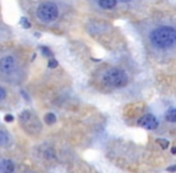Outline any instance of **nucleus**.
I'll return each mask as SVG.
<instances>
[{
  "label": "nucleus",
  "instance_id": "1",
  "mask_svg": "<svg viewBox=\"0 0 176 173\" xmlns=\"http://www.w3.org/2000/svg\"><path fill=\"white\" fill-rule=\"evenodd\" d=\"M150 40L157 48H171L176 44V30L171 27H159L151 33Z\"/></svg>",
  "mask_w": 176,
  "mask_h": 173
},
{
  "label": "nucleus",
  "instance_id": "2",
  "mask_svg": "<svg viewBox=\"0 0 176 173\" xmlns=\"http://www.w3.org/2000/svg\"><path fill=\"white\" fill-rule=\"evenodd\" d=\"M104 84L113 88H122L128 83V76L120 69H110L103 76Z\"/></svg>",
  "mask_w": 176,
  "mask_h": 173
},
{
  "label": "nucleus",
  "instance_id": "3",
  "mask_svg": "<svg viewBox=\"0 0 176 173\" xmlns=\"http://www.w3.org/2000/svg\"><path fill=\"white\" fill-rule=\"evenodd\" d=\"M36 16H37V18L40 19L41 22L51 23V22L55 21L58 18V16H59L58 6L55 5L54 2H49V1L42 2L40 6L37 7Z\"/></svg>",
  "mask_w": 176,
  "mask_h": 173
},
{
  "label": "nucleus",
  "instance_id": "4",
  "mask_svg": "<svg viewBox=\"0 0 176 173\" xmlns=\"http://www.w3.org/2000/svg\"><path fill=\"white\" fill-rule=\"evenodd\" d=\"M17 67V61L13 57L11 56H6V57L0 59V72L7 75L13 72Z\"/></svg>",
  "mask_w": 176,
  "mask_h": 173
},
{
  "label": "nucleus",
  "instance_id": "5",
  "mask_svg": "<svg viewBox=\"0 0 176 173\" xmlns=\"http://www.w3.org/2000/svg\"><path fill=\"white\" fill-rule=\"evenodd\" d=\"M138 125L146 130H155L158 126V120L156 119L155 115L145 114L138 120Z\"/></svg>",
  "mask_w": 176,
  "mask_h": 173
},
{
  "label": "nucleus",
  "instance_id": "6",
  "mask_svg": "<svg viewBox=\"0 0 176 173\" xmlns=\"http://www.w3.org/2000/svg\"><path fill=\"white\" fill-rule=\"evenodd\" d=\"M14 171V163L9 160L5 159L2 161H0V173H12Z\"/></svg>",
  "mask_w": 176,
  "mask_h": 173
},
{
  "label": "nucleus",
  "instance_id": "7",
  "mask_svg": "<svg viewBox=\"0 0 176 173\" xmlns=\"http://www.w3.org/2000/svg\"><path fill=\"white\" fill-rule=\"evenodd\" d=\"M98 4L102 9H113L116 6V0H98Z\"/></svg>",
  "mask_w": 176,
  "mask_h": 173
},
{
  "label": "nucleus",
  "instance_id": "8",
  "mask_svg": "<svg viewBox=\"0 0 176 173\" xmlns=\"http://www.w3.org/2000/svg\"><path fill=\"white\" fill-rule=\"evenodd\" d=\"M165 119L170 123H176V108H173L165 113Z\"/></svg>",
  "mask_w": 176,
  "mask_h": 173
},
{
  "label": "nucleus",
  "instance_id": "9",
  "mask_svg": "<svg viewBox=\"0 0 176 173\" xmlns=\"http://www.w3.org/2000/svg\"><path fill=\"white\" fill-rule=\"evenodd\" d=\"M44 121L47 125H52L56 121V117H55L54 113H47L44 115Z\"/></svg>",
  "mask_w": 176,
  "mask_h": 173
},
{
  "label": "nucleus",
  "instance_id": "10",
  "mask_svg": "<svg viewBox=\"0 0 176 173\" xmlns=\"http://www.w3.org/2000/svg\"><path fill=\"white\" fill-rule=\"evenodd\" d=\"M7 141H9V137H7L6 132H4V131L0 130V145L6 144L7 143Z\"/></svg>",
  "mask_w": 176,
  "mask_h": 173
},
{
  "label": "nucleus",
  "instance_id": "11",
  "mask_svg": "<svg viewBox=\"0 0 176 173\" xmlns=\"http://www.w3.org/2000/svg\"><path fill=\"white\" fill-rule=\"evenodd\" d=\"M41 52H42V54H43V56H46V57H48V58L53 57V53H52V51H51L48 47L42 46V47H41Z\"/></svg>",
  "mask_w": 176,
  "mask_h": 173
},
{
  "label": "nucleus",
  "instance_id": "12",
  "mask_svg": "<svg viewBox=\"0 0 176 173\" xmlns=\"http://www.w3.org/2000/svg\"><path fill=\"white\" fill-rule=\"evenodd\" d=\"M157 143H159V145L162 147L163 149H167L168 147H169V141L168 140H164V138H158L157 140Z\"/></svg>",
  "mask_w": 176,
  "mask_h": 173
},
{
  "label": "nucleus",
  "instance_id": "13",
  "mask_svg": "<svg viewBox=\"0 0 176 173\" xmlns=\"http://www.w3.org/2000/svg\"><path fill=\"white\" fill-rule=\"evenodd\" d=\"M21 24L23 25V28H25V29H29L30 27H31V24H30V22L28 21L25 17H22L21 18Z\"/></svg>",
  "mask_w": 176,
  "mask_h": 173
},
{
  "label": "nucleus",
  "instance_id": "14",
  "mask_svg": "<svg viewBox=\"0 0 176 173\" xmlns=\"http://www.w3.org/2000/svg\"><path fill=\"white\" fill-rule=\"evenodd\" d=\"M58 66V61L53 59V58H51L49 59V61H48V67H51V69H55Z\"/></svg>",
  "mask_w": 176,
  "mask_h": 173
},
{
  "label": "nucleus",
  "instance_id": "15",
  "mask_svg": "<svg viewBox=\"0 0 176 173\" xmlns=\"http://www.w3.org/2000/svg\"><path fill=\"white\" fill-rule=\"evenodd\" d=\"M5 99H6V90L0 87V101L5 100Z\"/></svg>",
  "mask_w": 176,
  "mask_h": 173
},
{
  "label": "nucleus",
  "instance_id": "16",
  "mask_svg": "<svg viewBox=\"0 0 176 173\" xmlns=\"http://www.w3.org/2000/svg\"><path fill=\"white\" fill-rule=\"evenodd\" d=\"M13 115L12 114H6L5 115V121H7V123H11V121H13Z\"/></svg>",
  "mask_w": 176,
  "mask_h": 173
},
{
  "label": "nucleus",
  "instance_id": "17",
  "mask_svg": "<svg viewBox=\"0 0 176 173\" xmlns=\"http://www.w3.org/2000/svg\"><path fill=\"white\" fill-rule=\"evenodd\" d=\"M168 171H169V172H175V171H176V165H175V166H171V167H168Z\"/></svg>",
  "mask_w": 176,
  "mask_h": 173
},
{
  "label": "nucleus",
  "instance_id": "18",
  "mask_svg": "<svg viewBox=\"0 0 176 173\" xmlns=\"http://www.w3.org/2000/svg\"><path fill=\"white\" fill-rule=\"evenodd\" d=\"M171 154H176V145L171 148Z\"/></svg>",
  "mask_w": 176,
  "mask_h": 173
},
{
  "label": "nucleus",
  "instance_id": "19",
  "mask_svg": "<svg viewBox=\"0 0 176 173\" xmlns=\"http://www.w3.org/2000/svg\"><path fill=\"white\" fill-rule=\"evenodd\" d=\"M120 1H123V2H126V1H129V0H120Z\"/></svg>",
  "mask_w": 176,
  "mask_h": 173
}]
</instances>
